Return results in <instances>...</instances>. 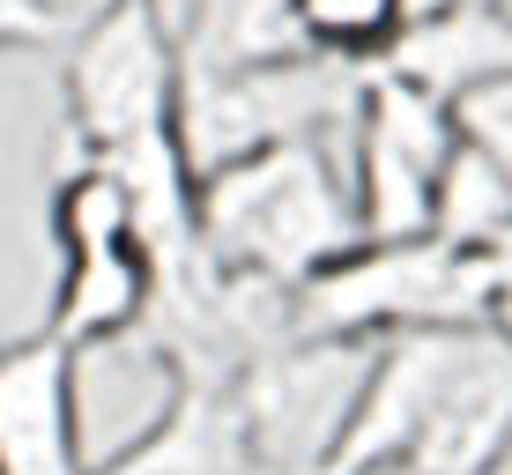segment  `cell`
<instances>
[{"label": "cell", "instance_id": "obj_10", "mask_svg": "<svg viewBox=\"0 0 512 475\" xmlns=\"http://www.w3.org/2000/svg\"><path fill=\"white\" fill-rule=\"evenodd\" d=\"M90 475H253V453H245L231 386H201L193 379L179 394V409L164 416L149 438H134L127 453L97 461Z\"/></svg>", "mask_w": 512, "mask_h": 475}, {"label": "cell", "instance_id": "obj_18", "mask_svg": "<svg viewBox=\"0 0 512 475\" xmlns=\"http://www.w3.org/2000/svg\"><path fill=\"white\" fill-rule=\"evenodd\" d=\"M0 342H8V334H0Z\"/></svg>", "mask_w": 512, "mask_h": 475}, {"label": "cell", "instance_id": "obj_14", "mask_svg": "<svg viewBox=\"0 0 512 475\" xmlns=\"http://www.w3.org/2000/svg\"><path fill=\"white\" fill-rule=\"evenodd\" d=\"M453 8H468V0H394V23L401 30H431V23H446Z\"/></svg>", "mask_w": 512, "mask_h": 475}, {"label": "cell", "instance_id": "obj_4", "mask_svg": "<svg viewBox=\"0 0 512 475\" xmlns=\"http://www.w3.org/2000/svg\"><path fill=\"white\" fill-rule=\"evenodd\" d=\"M453 112L446 97L401 82L394 67L372 60L357 90L342 134V164H349V193H357V231L364 238H423L431 231V193L438 171L453 156Z\"/></svg>", "mask_w": 512, "mask_h": 475}, {"label": "cell", "instance_id": "obj_17", "mask_svg": "<svg viewBox=\"0 0 512 475\" xmlns=\"http://www.w3.org/2000/svg\"><path fill=\"white\" fill-rule=\"evenodd\" d=\"M386 475H409V468H386Z\"/></svg>", "mask_w": 512, "mask_h": 475}, {"label": "cell", "instance_id": "obj_15", "mask_svg": "<svg viewBox=\"0 0 512 475\" xmlns=\"http://www.w3.org/2000/svg\"><path fill=\"white\" fill-rule=\"evenodd\" d=\"M104 8H149V0H104Z\"/></svg>", "mask_w": 512, "mask_h": 475}, {"label": "cell", "instance_id": "obj_11", "mask_svg": "<svg viewBox=\"0 0 512 475\" xmlns=\"http://www.w3.org/2000/svg\"><path fill=\"white\" fill-rule=\"evenodd\" d=\"M431 231L453 245H475V253H498L512 238V164H498L475 142H453L431 193Z\"/></svg>", "mask_w": 512, "mask_h": 475}, {"label": "cell", "instance_id": "obj_3", "mask_svg": "<svg viewBox=\"0 0 512 475\" xmlns=\"http://www.w3.org/2000/svg\"><path fill=\"white\" fill-rule=\"evenodd\" d=\"M372 349L379 342H364V334L297 327L223 379L238 431H245V453H253V475H327L349 416H357Z\"/></svg>", "mask_w": 512, "mask_h": 475}, {"label": "cell", "instance_id": "obj_13", "mask_svg": "<svg viewBox=\"0 0 512 475\" xmlns=\"http://www.w3.org/2000/svg\"><path fill=\"white\" fill-rule=\"evenodd\" d=\"M52 15L38 8V0H0V45H38V38H52Z\"/></svg>", "mask_w": 512, "mask_h": 475}, {"label": "cell", "instance_id": "obj_6", "mask_svg": "<svg viewBox=\"0 0 512 475\" xmlns=\"http://www.w3.org/2000/svg\"><path fill=\"white\" fill-rule=\"evenodd\" d=\"M179 357L164 349V334L149 320L119 327V334H90V342H67V394H75V446H82V475L112 453H127L134 438H149L179 409L186 394Z\"/></svg>", "mask_w": 512, "mask_h": 475}, {"label": "cell", "instance_id": "obj_7", "mask_svg": "<svg viewBox=\"0 0 512 475\" xmlns=\"http://www.w3.org/2000/svg\"><path fill=\"white\" fill-rule=\"evenodd\" d=\"M505 446H512V342L490 320H475L461 364L446 372L409 446V475H490L505 461Z\"/></svg>", "mask_w": 512, "mask_h": 475}, {"label": "cell", "instance_id": "obj_9", "mask_svg": "<svg viewBox=\"0 0 512 475\" xmlns=\"http://www.w3.org/2000/svg\"><path fill=\"white\" fill-rule=\"evenodd\" d=\"M156 305V253L141 231H90L60 238V283H52V320L45 334L90 342V334L141 327Z\"/></svg>", "mask_w": 512, "mask_h": 475}, {"label": "cell", "instance_id": "obj_1", "mask_svg": "<svg viewBox=\"0 0 512 475\" xmlns=\"http://www.w3.org/2000/svg\"><path fill=\"white\" fill-rule=\"evenodd\" d=\"M342 134H305V142H275L201 171L193 179V245L216 268L268 275L290 290L320 275L327 260H342L364 238Z\"/></svg>", "mask_w": 512, "mask_h": 475}, {"label": "cell", "instance_id": "obj_5", "mask_svg": "<svg viewBox=\"0 0 512 475\" xmlns=\"http://www.w3.org/2000/svg\"><path fill=\"white\" fill-rule=\"evenodd\" d=\"M179 104V45L164 38L156 8H97L67 60V112L90 156L134 149L171 134Z\"/></svg>", "mask_w": 512, "mask_h": 475}, {"label": "cell", "instance_id": "obj_2", "mask_svg": "<svg viewBox=\"0 0 512 475\" xmlns=\"http://www.w3.org/2000/svg\"><path fill=\"white\" fill-rule=\"evenodd\" d=\"M490 312V253L423 238H357L342 260L297 283V327L312 334H409V327H468Z\"/></svg>", "mask_w": 512, "mask_h": 475}, {"label": "cell", "instance_id": "obj_12", "mask_svg": "<svg viewBox=\"0 0 512 475\" xmlns=\"http://www.w3.org/2000/svg\"><path fill=\"white\" fill-rule=\"evenodd\" d=\"M290 15L305 30V45L334 52V60H379L401 38L394 0H290Z\"/></svg>", "mask_w": 512, "mask_h": 475}, {"label": "cell", "instance_id": "obj_8", "mask_svg": "<svg viewBox=\"0 0 512 475\" xmlns=\"http://www.w3.org/2000/svg\"><path fill=\"white\" fill-rule=\"evenodd\" d=\"M0 475H82L67 342L45 327L0 342Z\"/></svg>", "mask_w": 512, "mask_h": 475}, {"label": "cell", "instance_id": "obj_16", "mask_svg": "<svg viewBox=\"0 0 512 475\" xmlns=\"http://www.w3.org/2000/svg\"><path fill=\"white\" fill-rule=\"evenodd\" d=\"M490 475H512V446H505V461H498V468H490Z\"/></svg>", "mask_w": 512, "mask_h": 475}]
</instances>
